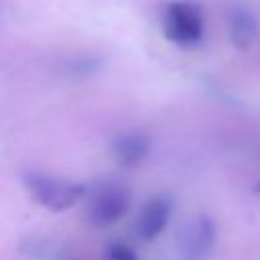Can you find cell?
<instances>
[{
	"mask_svg": "<svg viewBox=\"0 0 260 260\" xmlns=\"http://www.w3.org/2000/svg\"><path fill=\"white\" fill-rule=\"evenodd\" d=\"M162 35L181 49L199 47L205 39V16L191 0H173L162 8Z\"/></svg>",
	"mask_w": 260,
	"mask_h": 260,
	"instance_id": "1",
	"label": "cell"
},
{
	"mask_svg": "<svg viewBox=\"0 0 260 260\" xmlns=\"http://www.w3.org/2000/svg\"><path fill=\"white\" fill-rule=\"evenodd\" d=\"M24 185L32 201L53 213L71 209L87 195V187L79 181L55 177L49 173H37V171L24 177Z\"/></svg>",
	"mask_w": 260,
	"mask_h": 260,
	"instance_id": "2",
	"label": "cell"
},
{
	"mask_svg": "<svg viewBox=\"0 0 260 260\" xmlns=\"http://www.w3.org/2000/svg\"><path fill=\"white\" fill-rule=\"evenodd\" d=\"M132 207V193L124 185H104L98 189L87 207L89 221L98 228L112 225L120 221Z\"/></svg>",
	"mask_w": 260,
	"mask_h": 260,
	"instance_id": "3",
	"label": "cell"
},
{
	"mask_svg": "<svg viewBox=\"0 0 260 260\" xmlns=\"http://www.w3.org/2000/svg\"><path fill=\"white\" fill-rule=\"evenodd\" d=\"M217 244V225L215 221L199 213L189 225H185L179 238V260H209Z\"/></svg>",
	"mask_w": 260,
	"mask_h": 260,
	"instance_id": "4",
	"label": "cell"
},
{
	"mask_svg": "<svg viewBox=\"0 0 260 260\" xmlns=\"http://www.w3.org/2000/svg\"><path fill=\"white\" fill-rule=\"evenodd\" d=\"M171 215H173V201L167 195H154L142 205L134 221V234L142 242H152L167 230Z\"/></svg>",
	"mask_w": 260,
	"mask_h": 260,
	"instance_id": "5",
	"label": "cell"
},
{
	"mask_svg": "<svg viewBox=\"0 0 260 260\" xmlns=\"http://www.w3.org/2000/svg\"><path fill=\"white\" fill-rule=\"evenodd\" d=\"M152 152V138L142 130H126L112 140V156L124 169L140 167Z\"/></svg>",
	"mask_w": 260,
	"mask_h": 260,
	"instance_id": "6",
	"label": "cell"
},
{
	"mask_svg": "<svg viewBox=\"0 0 260 260\" xmlns=\"http://www.w3.org/2000/svg\"><path fill=\"white\" fill-rule=\"evenodd\" d=\"M225 28H228V39L236 51H250L260 35V24L254 10H250L244 4H234L228 10Z\"/></svg>",
	"mask_w": 260,
	"mask_h": 260,
	"instance_id": "7",
	"label": "cell"
},
{
	"mask_svg": "<svg viewBox=\"0 0 260 260\" xmlns=\"http://www.w3.org/2000/svg\"><path fill=\"white\" fill-rule=\"evenodd\" d=\"M102 67V61L93 55H83V57H75L67 63V69L65 73H69L71 77L75 79H83V77H89L93 73H98Z\"/></svg>",
	"mask_w": 260,
	"mask_h": 260,
	"instance_id": "8",
	"label": "cell"
},
{
	"mask_svg": "<svg viewBox=\"0 0 260 260\" xmlns=\"http://www.w3.org/2000/svg\"><path fill=\"white\" fill-rule=\"evenodd\" d=\"M106 260H140V256L126 242H112L106 248Z\"/></svg>",
	"mask_w": 260,
	"mask_h": 260,
	"instance_id": "9",
	"label": "cell"
},
{
	"mask_svg": "<svg viewBox=\"0 0 260 260\" xmlns=\"http://www.w3.org/2000/svg\"><path fill=\"white\" fill-rule=\"evenodd\" d=\"M254 193L260 197V179H258V181H256V185H254Z\"/></svg>",
	"mask_w": 260,
	"mask_h": 260,
	"instance_id": "10",
	"label": "cell"
},
{
	"mask_svg": "<svg viewBox=\"0 0 260 260\" xmlns=\"http://www.w3.org/2000/svg\"><path fill=\"white\" fill-rule=\"evenodd\" d=\"M59 260H81V258H77V256H65V258H59Z\"/></svg>",
	"mask_w": 260,
	"mask_h": 260,
	"instance_id": "11",
	"label": "cell"
}]
</instances>
